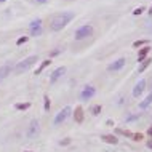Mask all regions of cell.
<instances>
[{
  "instance_id": "cell-1",
  "label": "cell",
  "mask_w": 152,
  "mask_h": 152,
  "mask_svg": "<svg viewBox=\"0 0 152 152\" xmlns=\"http://www.w3.org/2000/svg\"><path fill=\"white\" fill-rule=\"evenodd\" d=\"M74 16L75 15H74L72 11H63V13L55 15L51 18V21H50V29L53 32H59L61 29H64V27L72 21Z\"/></svg>"
},
{
  "instance_id": "cell-2",
  "label": "cell",
  "mask_w": 152,
  "mask_h": 152,
  "mask_svg": "<svg viewBox=\"0 0 152 152\" xmlns=\"http://www.w3.org/2000/svg\"><path fill=\"white\" fill-rule=\"evenodd\" d=\"M37 56H29V58H26V59H23V61H19L18 64L15 66V74H23V72H26V71H29V69L37 63Z\"/></svg>"
},
{
  "instance_id": "cell-3",
  "label": "cell",
  "mask_w": 152,
  "mask_h": 152,
  "mask_svg": "<svg viewBox=\"0 0 152 152\" xmlns=\"http://www.w3.org/2000/svg\"><path fill=\"white\" fill-rule=\"evenodd\" d=\"M40 134V122L37 120V118H32V120L29 122V126H27L26 130V138L29 139H34Z\"/></svg>"
},
{
  "instance_id": "cell-4",
  "label": "cell",
  "mask_w": 152,
  "mask_h": 152,
  "mask_svg": "<svg viewBox=\"0 0 152 152\" xmlns=\"http://www.w3.org/2000/svg\"><path fill=\"white\" fill-rule=\"evenodd\" d=\"M71 114H72V109H71V106H64V107L61 109L59 112L55 115V120H53V125H55V126L61 125L63 122H66V120H67Z\"/></svg>"
},
{
  "instance_id": "cell-5",
  "label": "cell",
  "mask_w": 152,
  "mask_h": 152,
  "mask_svg": "<svg viewBox=\"0 0 152 152\" xmlns=\"http://www.w3.org/2000/svg\"><path fill=\"white\" fill-rule=\"evenodd\" d=\"M91 35H93V26L91 24H83V26H80L79 29L75 31V39L77 40H83V39L91 37Z\"/></svg>"
},
{
  "instance_id": "cell-6",
  "label": "cell",
  "mask_w": 152,
  "mask_h": 152,
  "mask_svg": "<svg viewBox=\"0 0 152 152\" xmlns=\"http://www.w3.org/2000/svg\"><path fill=\"white\" fill-rule=\"evenodd\" d=\"M29 32H31L32 37H40V35H42V32H43L42 31V19L37 18V19H34V21H31Z\"/></svg>"
},
{
  "instance_id": "cell-7",
  "label": "cell",
  "mask_w": 152,
  "mask_h": 152,
  "mask_svg": "<svg viewBox=\"0 0 152 152\" xmlns=\"http://www.w3.org/2000/svg\"><path fill=\"white\" fill-rule=\"evenodd\" d=\"M94 94H96V88L91 87V85H85L80 91V99L82 101H90Z\"/></svg>"
},
{
  "instance_id": "cell-8",
  "label": "cell",
  "mask_w": 152,
  "mask_h": 152,
  "mask_svg": "<svg viewBox=\"0 0 152 152\" xmlns=\"http://www.w3.org/2000/svg\"><path fill=\"white\" fill-rule=\"evenodd\" d=\"M125 64H126L125 58H118V59H115L114 63H110L107 66V71H120L122 67H125Z\"/></svg>"
},
{
  "instance_id": "cell-9",
  "label": "cell",
  "mask_w": 152,
  "mask_h": 152,
  "mask_svg": "<svg viewBox=\"0 0 152 152\" xmlns=\"http://www.w3.org/2000/svg\"><path fill=\"white\" fill-rule=\"evenodd\" d=\"M66 74V67H58V69H55V71L51 72V77H50V83H56L61 77H63Z\"/></svg>"
},
{
  "instance_id": "cell-10",
  "label": "cell",
  "mask_w": 152,
  "mask_h": 152,
  "mask_svg": "<svg viewBox=\"0 0 152 152\" xmlns=\"http://www.w3.org/2000/svg\"><path fill=\"white\" fill-rule=\"evenodd\" d=\"M144 90H146V80L141 79L136 85H134V88H133V96H134V98H139Z\"/></svg>"
},
{
  "instance_id": "cell-11",
  "label": "cell",
  "mask_w": 152,
  "mask_h": 152,
  "mask_svg": "<svg viewBox=\"0 0 152 152\" xmlns=\"http://www.w3.org/2000/svg\"><path fill=\"white\" fill-rule=\"evenodd\" d=\"M11 71H13V64H3V66H0V79H5L7 75H10Z\"/></svg>"
},
{
  "instance_id": "cell-12",
  "label": "cell",
  "mask_w": 152,
  "mask_h": 152,
  "mask_svg": "<svg viewBox=\"0 0 152 152\" xmlns=\"http://www.w3.org/2000/svg\"><path fill=\"white\" fill-rule=\"evenodd\" d=\"M101 139H102V142H107V144H114V146L118 144V139L115 134H102Z\"/></svg>"
},
{
  "instance_id": "cell-13",
  "label": "cell",
  "mask_w": 152,
  "mask_h": 152,
  "mask_svg": "<svg viewBox=\"0 0 152 152\" xmlns=\"http://www.w3.org/2000/svg\"><path fill=\"white\" fill-rule=\"evenodd\" d=\"M74 120H75L77 123H82L83 122V109H82V106H77V109L74 110Z\"/></svg>"
},
{
  "instance_id": "cell-14",
  "label": "cell",
  "mask_w": 152,
  "mask_h": 152,
  "mask_svg": "<svg viewBox=\"0 0 152 152\" xmlns=\"http://www.w3.org/2000/svg\"><path fill=\"white\" fill-rule=\"evenodd\" d=\"M151 50H152V48L149 47V45H146V47H142L141 50H139V55H138V61H139V63L147 58V55L151 53Z\"/></svg>"
},
{
  "instance_id": "cell-15",
  "label": "cell",
  "mask_w": 152,
  "mask_h": 152,
  "mask_svg": "<svg viewBox=\"0 0 152 152\" xmlns=\"http://www.w3.org/2000/svg\"><path fill=\"white\" fill-rule=\"evenodd\" d=\"M151 104H152V93L147 94V98H146L144 101H141V102H139V109H147Z\"/></svg>"
},
{
  "instance_id": "cell-16",
  "label": "cell",
  "mask_w": 152,
  "mask_h": 152,
  "mask_svg": "<svg viewBox=\"0 0 152 152\" xmlns=\"http://www.w3.org/2000/svg\"><path fill=\"white\" fill-rule=\"evenodd\" d=\"M151 63H152V59H151V58H146L144 61H141V66H139V69H138V71H139V72H144L146 69L151 66Z\"/></svg>"
},
{
  "instance_id": "cell-17",
  "label": "cell",
  "mask_w": 152,
  "mask_h": 152,
  "mask_svg": "<svg viewBox=\"0 0 152 152\" xmlns=\"http://www.w3.org/2000/svg\"><path fill=\"white\" fill-rule=\"evenodd\" d=\"M50 64H51V61H50V59H45L43 63H42V64L39 66V69H37V71H35V75H39V74L42 72V71H43L45 67H48V66H50Z\"/></svg>"
},
{
  "instance_id": "cell-18",
  "label": "cell",
  "mask_w": 152,
  "mask_h": 152,
  "mask_svg": "<svg viewBox=\"0 0 152 152\" xmlns=\"http://www.w3.org/2000/svg\"><path fill=\"white\" fill-rule=\"evenodd\" d=\"M115 133H117V134H122V136H125V138H131V136H133V133H131V131H128V130H122V128H117Z\"/></svg>"
},
{
  "instance_id": "cell-19",
  "label": "cell",
  "mask_w": 152,
  "mask_h": 152,
  "mask_svg": "<svg viewBox=\"0 0 152 152\" xmlns=\"http://www.w3.org/2000/svg\"><path fill=\"white\" fill-rule=\"evenodd\" d=\"M15 107L18 109V110H27V109L31 107V102H19V104L15 106Z\"/></svg>"
},
{
  "instance_id": "cell-20",
  "label": "cell",
  "mask_w": 152,
  "mask_h": 152,
  "mask_svg": "<svg viewBox=\"0 0 152 152\" xmlns=\"http://www.w3.org/2000/svg\"><path fill=\"white\" fill-rule=\"evenodd\" d=\"M43 101H45L43 109L45 110H50V98H48V94H45V96H43Z\"/></svg>"
},
{
  "instance_id": "cell-21",
  "label": "cell",
  "mask_w": 152,
  "mask_h": 152,
  "mask_svg": "<svg viewBox=\"0 0 152 152\" xmlns=\"http://www.w3.org/2000/svg\"><path fill=\"white\" fill-rule=\"evenodd\" d=\"M27 40H29V37H27V35H23V37H19V39H18V40H16V45H18V47H19V45H23V43H26V42H27Z\"/></svg>"
},
{
  "instance_id": "cell-22",
  "label": "cell",
  "mask_w": 152,
  "mask_h": 152,
  "mask_svg": "<svg viewBox=\"0 0 152 152\" xmlns=\"http://www.w3.org/2000/svg\"><path fill=\"white\" fill-rule=\"evenodd\" d=\"M138 118H139V114H133V115H128V117H126L125 122H126V123H128V122H134V120H138Z\"/></svg>"
},
{
  "instance_id": "cell-23",
  "label": "cell",
  "mask_w": 152,
  "mask_h": 152,
  "mask_svg": "<svg viewBox=\"0 0 152 152\" xmlns=\"http://www.w3.org/2000/svg\"><path fill=\"white\" fill-rule=\"evenodd\" d=\"M133 141H141V139H144V134L142 133H133Z\"/></svg>"
},
{
  "instance_id": "cell-24",
  "label": "cell",
  "mask_w": 152,
  "mask_h": 152,
  "mask_svg": "<svg viewBox=\"0 0 152 152\" xmlns=\"http://www.w3.org/2000/svg\"><path fill=\"white\" fill-rule=\"evenodd\" d=\"M142 45H147V40H136V42L133 43V47L139 48V47H142Z\"/></svg>"
},
{
  "instance_id": "cell-25",
  "label": "cell",
  "mask_w": 152,
  "mask_h": 152,
  "mask_svg": "<svg viewBox=\"0 0 152 152\" xmlns=\"http://www.w3.org/2000/svg\"><path fill=\"white\" fill-rule=\"evenodd\" d=\"M144 11H146V8H144V7H138L136 10L133 11V15H134V16H139L141 13H144Z\"/></svg>"
},
{
  "instance_id": "cell-26",
  "label": "cell",
  "mask_w": 152,
  "mask_h": 152,
  "mask_svg": "<svg viewBox=\"0 0 152 152\" xmlns=\"http://www.w3.org/2000/svg\"><path fill=\"white\" fill-rule=\"evenodd\" d=\"M91 112H93V115H99V112H101V106H94V107L91 109Z\"/></svg>"
},
{
  "instance_id": "cell-27",
  "label": "cell",
  "mask_w": 152,
  "mask_h": 152,
  "mask_svg": "<svg viewBox=\"0 0 152 152\" xmlns=\"http://www.w3.org/2000/svg\"><path fill=\"white\" fill-rule=\"evenodd\" d=\"M61 51H63V48H56L55 51H51V53H50V56H51V58H53V56H58Z\"/></svg>"
},
{
  "instance_id": "cell-28",
  "label": "cell",
  "mask_w": 152,
  "mask_h": 152,
  "mask_svg": "<svg viewBox=\"0 0 152 152\" xmlns=\"http://www.w3.org/2000/svg\"><path fill=\"white\" fill-rule=\"evenodd\" d=\"M59 144L61 146H67V144H71V139L66 138V139H63V141H59Z\"/></svg>"
},
{
  "instance_id": "cell-29",
  "label": "cell",
  "mask_w": 152,
  "mask_h": 152,
  "mask_svg": "<svg viewBox=\"0 0 152 152\" xmlns=\"http://www.w3.org/2000/svg\"><path fill=\"white\" fill-rule=\"evenodd\" d=\"M147 134H149V136L152 138V125L149 126V128H147Z\"/></svg>"
},
{
  "instance_id": "cell-30",
  "label": "cell",
  "mask_w": 152,
  "mask_h": 152,
  "mask_svg": "<svg viewBox=\"0 0 152 152\" xmlns=\"http://www.w3.org/2000/svg\"><path fill=\"white\" fill-rule=\"evenodd\" d=\"M147 147H149V149H152V138L149 139V141H147Z\"/></svg>"
},
{
  "instance_id": "cell-31",
  "label": "cell",
  "mask_w": 152,
  "mask_h": 152,
  "mask_svg": "<svg viewBox=\"0 0 152 152\" xmlns=\"http://www.w3.org/2000/svg\"><path fill=\"white\" fill-rule=\"evenodd\" d=\"M35 2H39V3H47L48 0H35Z\"/></svg>"
},
{
  "instance_id": "cell-32",
  "label": "cell",
  "mask_w": 152,
  "mask_h": 152,
  "mask_svg": "<svg viewBox=\"0 0 152 152\" xmlns=\"http://www.w3.org/2000/svg\"><path fill=\"white\" fill-rule=\"evenodd\" d=\"M149 15H152V7L149 8Z\"/></svg>"
},
{
  "instance_id": "cell-33",
  "label": "cell",
  "mask_w": 152,
  "mask_h": 152,
  "mask_svg": "<svg viewBox=\"0 0 152 152\" xmlns=\"http://www.w3.org/2000/svg\"><path fill=\"white\" fill-rule=\"evenodd\" d=\"M26 152H32V151H26Z\"/></svg>"
},
{
  "instance_id": "cell-34",
  "label": "cell",
  "mask_w": 152,
  "mask_h": 152,
  "mask_svg": "<svg viewBox=\"0 0 152 152\" xmlns=\"http://www.w3.org/2000/svg\"><path fill=\"white\" fill-rule=\"evenodd\" d=\"M0 2H5V0H0Z\"/></svg>"
},
{
  "instance_id": "cell-35",
  "label": "cell",
  "mask_w": 152,
  "mask_h": 152,
  "mask_svg": "<svg viewBox=\"0 0 152 152\" xmlns=\"http://www.w3.org/2000/svg\"><path fill=\"white\" fill-rule=\"evenodd\" d=\"M151 93H152V88H151Z\"/></svg>"
}]
</instances>
